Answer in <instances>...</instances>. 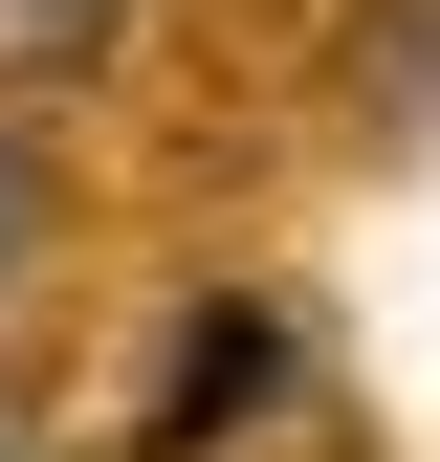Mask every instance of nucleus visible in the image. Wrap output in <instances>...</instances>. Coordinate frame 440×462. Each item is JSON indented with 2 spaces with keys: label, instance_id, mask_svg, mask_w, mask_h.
Returning <instances> with one entry per match:
<instances>
[{
  "label": "nucleus",
  "instance_id": "f257e3e1",
  "mask_svg": "<svg viewBox=\"0 0 440 462\" xmlns=\"http://www.w3.org/2000/svg\"><path fill=\"white\" fill-rule=\"evenodd\" d=\"M23 220H44V154H23V133H0V264H23Z\"/></svg>",
  "mask_w": 440,
  "mask_h": 462
}]
</instances>
